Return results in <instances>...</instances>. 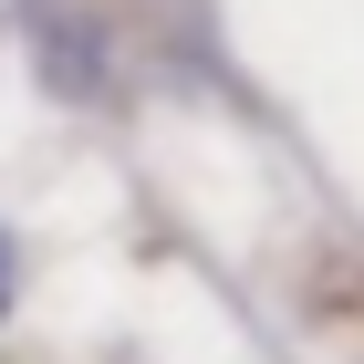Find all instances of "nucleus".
<instances>
[{
  "mask_svg": "<svg viewBox=\"0 0 364 364\" xmlns=\"http://www.w3.org/2000/svg\"><path fill=\"white\" fill-rule=\"evenodd\" d=\"M0 302H11V240H0Z\"/></svg>",
  "mask_w": 364,
  "mask_h": 364,
  "instance_id": "f257e3e1",
  "label": "nucleus"
}]
</instances>
